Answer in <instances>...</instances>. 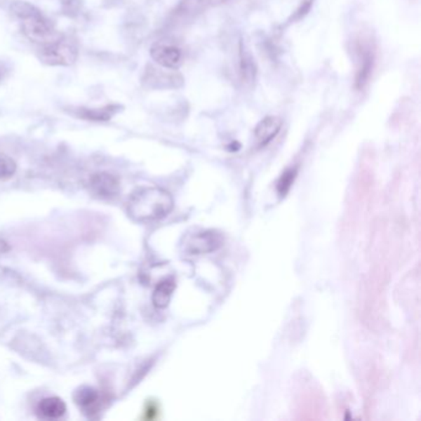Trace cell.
I'll use <instances>...</instances> for the list:
<instances>
[{
	"instance_id": "obj_13",
	"label": "cell",
	"mask_w": 421,
	"mask_h": 421,
	"mask_svg": "<svg viewBox=\"0 0 421 421\" xmlns=\"http://www.w3.org/2000/svg\"><path fill=\"white\" fill-rule=\"evenodd\" d=\"M239 72L240 78L243 83L251 84L255 82L257 76V66L255 58L251 55V52L247 50L243 44H240V52H239Z\"/></svg>"
},
{
	"instance_id": "obj_12",
	"label": "cell",
	"mask_w": 421,
	"mask_h": 421,
	"mask_svg": "<svg viewBox=\"0 0 421 421\" xmlns=\"http://www.w3.org/2000/svg\"><path fill=\"white\" fill-rule=\"evenodd\" d=\"M177 283L173 277H167L162 279L154 288L152 294V303L157 309H165L168 307L171 299L175 293Z\"/></svg>"
},
{
	"instance_id": "obj_5",
	"label": "cell",
	"mask_w": 421,
	"mask_h": 421,
	"mask_svg": "<svg viewBox=\"0 0 421 421\" xmlns=\"http://www.w3.org/2000/svg\"><path fill=\"white\" fill-rule=\"evenodd\" d=\"M149 55L159 67L178 69L183 65V53L180 47L167 41H159L149 50Z\"/></svg>"
},
{
	"instance_id": "obj_16",
	"label": "cell",
	"mask_w": 421,
	"mask_h": 421,
	"mask_svg": "<svg viewBox=\"0 0 421 421\" xmlns=\"http://www.w3.org/2000/svg\"><path fill=\"white\" fill-rule=\"evenodd\" d=\"M15 161L9 156L0 154V180H9L15 175Z\"/></svg>"
},
{
	"instance_id": "obj_2",
	"label": "cell",
	"mask_w": 421,
	"mask_h": 421,
	"mask_svg": "<svg viewBox=\"0 0 421 421\" xmlns=\"http://www.w3.org/2000/svg\"><path fill=\"white\" fill-rule=\"evenodd\" d=\"M13 14L20 20L21 31L27 40L45 46L63 36L41 11L27 1H15L11 6Z\"/></svg>"
},
{
	"instance_id": "obj_19",
	"label": "cell",
	"mask_w": 421,
	"mask_h": 421,
	"mask_svg": "<svg viewBox=\"0 0 421 421\" xmlns=\"http://www.w3.org/2000/svg\"><path fill=\"white\" fill-rule=\"evenodd\" d=\"M62 3H65V4H69V3H72V0H61Z\"/></svg>"
},
{
	"instance_id": "obj_18",
	"label": "cell",
	"mask_w": 421,
	"mask_h": 421,
	"mask_svg": "<svg viewBox=\"0 0 421 421\" xmlns=\"http://www.w3.org/2000/svg\"><path fill=\"white\" fill-rule=\"evenodd\" d=\"M9 250H11V247L8 245V242H6L4 239L0 237V256L4 255V253L9 251Z\"/></svg>"
},
{
	"instance_id": "obj_3",
	"label": "cell",
	"mask_w": 421,
	"mask_h": 421,
	"mask_svg": "<svg viewBox=\"0 0 421 421\" xmlns=\"http://www.w3.org/2000/svg\"><path fill=\"white\" fill-rule=\"evenodd\" d=\"M39 58L47 66H72L78 58L77 44L67 37H60L56 41L40 47Z\"/></svg>"
},
{
	"instance_id": "obj_11",
	"label": "cell",
	"mask_w": 421,
	"mask_h": 421,
	"mask_svg": "<svg viewBox=\"0 0 421 421\" xmlns=\"http://www.w3.org/2000/svg\"><path fill=\"white\" fill-rule=\"evenodd\" d=\"M67 406L58 396H48L42 399L36 408L37 415L46 420H57L66 414Z\"/></svg>"
},
{
	"instance_id": "obj_15",
	"label": "cell",
	"mask_w": 421,
	"mask_h": 421,
	"mask_svg": "<svg viewBox=\"0 0 421 421\" xmlns=\"http://www.w3.org/2000/svg\"><path fill=\"white\" fill-rule=\"evenodd\" d=\"M298 170L297 167H292V168H288V170L283 172L282 175L279 177V180L277 182V190L278 194L281 196H284L287 194L289 189L292 188L293 185L294 180L297 177Z\"/></svg>"
},
{
	"instance_id": "obj_14",
	"label": "cell",
	"mask_w": 421,
	"mask_h": 421,
	"mask_svg": "<svg viewBox=\"0 0 421 421\" xmlns=\"http://www.w3.org/2000/svg\"><path fill=\"white\" fill-rule=\"evenodd\" d=\"M120 107L119 105H105L103 108H79L76 112L78 118L84 119L88 121H97V123H103L109 121L113 118L115 114L118 113Z\"/></svg>"
},
{
	"instance_id": "obj_1",
	"label": "cell",
	"mask_w": 421,
	"mask_h": 421,
	"mask_svg": "<svg viewBox=\"0 0 421 421\" xmlns=\"http://www.w3.org/2000/svg\"><path fill=\"white\" fill-rule=\"evenodd\" d=\"M175 201L167 190L159 187H144L135 190L128 201V214L138 222L161 220L170 214Z\"/></svg>"
},
{
	"instance_id": "obj_9",
	"label": "cell",
	"mask_w": 421,
	"mask_h": 421,
	"mask_svg": "<svg viewBox=\"0 0 421 421\" xmlns=\"http://www.w3.org/2000/svg\"><path fill=\"white\" fill-rule=\"evenodd\" d=\"M89 185L93 194L105 199L116 196L120 190L118 178L108 172H99L93 175Z\"/></svg>"
},
{
	"instance_id": "obj_6",
	"label": "cell",
	"mask_w": 421,
	"mask_h": 421,
	"mask_svg": "<svg viewBox=\"0 0 421 421\" xmlns=\"http://www.w3.org/2000/svg\"><path fill=\"white\" fill-rule=\"evenodd\" d=\"M185 79L175 69L167 68H156L149 66L144 76V84L146 87L154 89H170L180 88L183 86Z\"/></svg>"
},
{
	"instance_id": "obj_7",
	"label": "cell",
	"mask_w": 421,
	"mask_h": 421,
	"mask_svg": "<svg viewBox=\"0 0 421 421\" xmlns=\"http://www.w3.org/2000/svg\"><path fill=\"white\" fill-rule=\"evenodd\" d=\"M357 69H356V76H354V87L359 91H362L363 88L370 82V76L373 72L375 67V51L372 47L366 45V44H357Z\"/></svg>"
},
{
	"instance_id": "obj_10",
	"label": "cell",
	"mask_w": 421,
	"mask_h": 421,
	"mask_svg": "<svg viewBox=\"0 0 421 421\" xmlns=\"http://www.w3.org/2000/svg\"><path fill=\"white\" fill-rule=\"evenodd\" d=\"M282 119L278 116H266L255 128V138L260 147L267 146L269 142L277 138L282 128Z\"/></svg>"
},
{
	"instance_id": "obj_17",
	"label": "cell",
	"mask_w": 421,
	"mask_h": 421,
	"mask_svg": "<svg viewBox=\"0 0 421 421\" xmlns=\"http://www.w3.org/2000/svg\"><path fill=\"white\" fill-rule=\"evenodd\" d=\"M313 4L314 0H302V3L299 4L297 11H294L293 15L289 18L288 24H292V22H295V21L302 20V19L305 18V15L308 14L309 11H310Z\"/></svg>"
},
{
	"instance_id": "obj_8",
	"label": "cell",
	"mask_w": 421,
	"mask_h": 421,
	"mask_svg": "<svg viewBox=\"0 0 421 421\" xmlns=\"http://www.w3.org/2000/svg\"><path fill=\"white\" fill-rule=\"evenodd\" d=\"M74 401L84 415L94 417L103 409V398L100 392L92 387H82L74 393Z\"/></svg>"
},
{
	"instance_id": "obj_4",
	"label": "cell",
	"mask_w": 421,
	"mask_h": 421,
	"mask_svg": "<svg viewBox=\"0 0 421 421\" xmlns=\"http://www.w3.org/2000/svg\"><path fill=\"white\" fill-rule=\"evenodd\" d=\"M224 243V237L215 230H204L187 234L180 242L182 251L187 255H206L219 250Z\"/></svg>"
}]
</instances>
